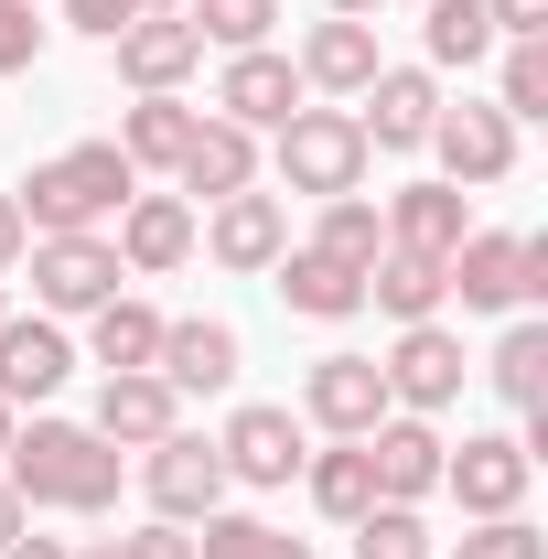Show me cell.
Segmentation results:
<instances>
[{
  "instance_id": "1",
  "label": "cell",
  "mask_w": 548,
  "mask_h": 559,
  "mask_svg": "<svg viewBox=\"0 0 548 559\" xmlns=\"http://www.w3.org/2000/svg\"><path fill=\"white\" fill-rule=\"evenodd\" d=\"M11 495H33V506H75V516H97V506L119 495V452H108L97 430H75V419H33V430L11 441Z\"/></svg>"
},
{
  "instance_id": "2",
  "label": "cell",
  "mask_w": 548,
  "mask_h": 559,
  "mask_svg": "<svg viewBox=\"0 0 548 559\" xmlns=\"http://www.w3.org/2000/svg\"><path fill=\"white\" fill-rule=\"evenodd\" d=\"M119 194H130V151H119V140H86L65 162H44L11 205H22V226H44V237H86Z\"/></svg>"
},
{
  "instance_id": "3",
  "label": "cell",
  "mask_w": 548,
  "mask_h": 559,
  "mask_svg": "<svg viewBox=\"0 0 548 559\" xmlns=\"http://www.w3.org/2000/svg\"><path fill=\"white\" fill-rule=\"evenodd\" d=\"M279 173H290V194H355L366 183V130H355V108H290L279 119Z\"/></svg>"
},
{
  "instance_id": "4",
  "label": "cell",
  "mask_w": 548,
  "mask_h": 559,
  "mask_svg": "<svg viewBox=\"0 0 548 559\" xmlns=\"http://www.w3.org/2000/svg\"><path fill=\"white\" fill-rule=\"evenodd\" d=\"M441 280H452L463 301H484V312H505V301L548 290V248L538 237H463V248L441 259Z\"/></svg>"
},
{
  "instance_id": "5",
  "label": "cell",
  "mask_w": 548,
  "mask_h": 559,
  "mask_svg": "<svg viewBox=\"0 0 548 559\" xmlns=\"http://www.w3.org/2000/svg\"><path fill=\"white\" fill-rule=\"evenodd\" d=\"M215 495H226V452L194 441V430H162L151 441V506L162 516H215Z\"/></svg>"
},
{
  "instance_id": "6",
  "label": "cell",
  "mask_w": 548,
  "mask_h": 559,
  "mask_svg": "<svg viewBox=\"0 0 548 559\" xmlns=\"http://www.w3.org/2000/svg\"><path fill=\"white\" fill-rule=\"evenodd\" d=\"M33 290H44L55 312H97V301H119V248H97V237H44V248H33Z\"/></svg>"
},
{
  "instance_id": "7",
  "label": "cell",
  "mask_w": 548,
  "mask_h": 559,
  "mask_svg": "<svg viewBox=\"0 0 548 559\" xmlns=\"http://www.w3.org/2000/svg\"><path fill=\"white\" fill-rule=\"evenodd\" d=\"M215 108H226L237 130H259V119L279 130V119L301 108V66H290V55H270V44H248V55L226 66V86H215Z\"/></svg>"
},
{
  "instance_id": "8",
  "label": "cell",
  "mask_w": 548,
  "mask_h": 559,
  "mask_svg": "<svg viewBox=\"0 0 548 559\" xmlns=\"http://www.w3.org/2000/svg\"><path fill=\"white\" fill-rule=\"evenodd\" d=\"M312 419L344 430V441H366V430L388 419V377H377V355H323V366H312Z\"/></svg>"
},
{
  "instance_id": "9",
  "label": "cell",
  "mask_w": 548,
  "mask_h": 559,
  "mask_svg": "<svg viewBox=\"0 0 548 559\" xmlns=\"http://www.w3.org/2000/svg\"><path fill=\"white\" fill-rule=\"evenodd\" d=\"M430 119H441V97H430V75H366V119H355V130H366V151H419V140H430Z\"/></svg>"
},
{
  "instance_id": "10",
  "label": "cell",
  "mask_w": 548,
  "mask_h": 559,
  "mask_svg": "<svg viewBox=\"0 0 548 559\" xmlns=\"http://www.w3.org/2000/svg\"><path fill=\"white\" fill-rule=\"evenodd\" d=\"M215 452H226V474H248V485H290V474H301V419L290 409H237Z\"/></svg>"
},
{
  "instance_id": "11",
  "label": "cell",
  "mask_w": 548,
  "mask_h": 559,
  "mask_svg": "<svg viewBox=\"0 0 548 559\" xmlns=\"http://www.w3.org/2000/svg\"><path fill=\"white\" fill-rule=\"evenodd\" d=\"M377 377H388V399H409V409H441V399L463 388V345H452L441 323H409V334H398V355H388Z\"/></svg>"
},
{
  "instance_id": "12",
  "label": "cell",
  "mask_w": 548,
  "mask_h": 559,
  "mask_svg": "<svg viewBox=\"0 0 548 559\" xmlns=\"http://www.w3.org/2000/svg\"><path fill=\"white\" fill-rule=\"evenodd\" d=\"M194 55H205L194 22H130V33H119V75H130L140 97H172V86L194 75Z\"/></svg>"
},
{
  "instance_id": "13",
  "label": "cell",
  "mask_w": 548,
  "mask_h": 559,
  "mask_svg": "<svg viewBox=\"0 0 548 559\" xmlns=\"http://www.w3.org/2000/svg\"><path fill=\"white\" fill-rule=\"evenodd\" d=\"M270 270H279V290H290V312H312V323L366 312V270H344V259H323V248H279Z\"/></svg>"
},
{
  "instance_id": "14",
  "label": "cell",
  "mask_w": 548,
  "mask_h": 559,
  "mask_svg": "<svg viewBox=\"0 0 548 559\" xmlns=\"http://www.w3.org/2000/svg\"><path fill=\"white\" fill-rule=\"evenodd\" d=\"M366 474H377V495H388V506H409V495L441 485V441H430L419 419H398V430L377 419V430H366Z\"/></svg>"
},
{
  "instance_id": "15",
  "label": "cell",
  "mask_w": 548,
  "mask_h": 559,
  "mask_svg": "<svg viewBox=\"0 0 548 559\" xmlns=\"http://www.w3.org/2000/svg\"><path fill=\"white\" fill-rule=\"evenodd\" d=\"M452 495L474 506V516H516V495H527V441H463V463H441Z\"/></svg>"
},
{
  "instance_id": "16",
  "label": "cell",
  "mask_w": 548,
  "mask_h": 559,
  "mask_svg": "<svg viewBox=\"0 0 548 559\" xmlns=\"http://www.w3.org/2000/svg\"><path fill=\"white\" fill-rule=\"evenodd\" d=\"M430 140H441L452 183H495V173L516 162V130H505V108H452V119H430Z\"/></svg>"
},
{
  "instance_id": "17",
  "label": "cell",
  "mask_w": 548,
  "mask_h": 559,
  "mask_svg": "<svg viewBox=\"0 0 548 559\" xmlns=\"http://www.w3.org/2000/svg\"><path fill=\"white\" fill-rule=\"evenodd\" d=\"M172 173H183L194 194H215V205H226V194H248L259 151H248V130H237V119H194V140H183V162H172Z\"/></svg>"
},
{
  "instance_id": "18",
  "label": "cell",
  "mask_w": 548,
  "mask_h": 559,
  "mask_svg": "<svg viewBox=\"0 0 548 559\" xmlns=\"http://www.w3.org/2000/svg\"><path fill=\"white\" fill-rule=\"evenodd\" d=\"M151 377H162V388H226V377H237V334H226V323H162Z\"/></svg>"
},
{
  "instance_id": "19",
  "label": "cell",
  "mask_w": 548,
  "mask_h": 559,
  "mask_svg": "<svg viewBox=\"0 0 548 559\" xmlns=\"http://www.w3.org/2000/svg\"><path fill=\"white\" fill-rule=\"evenodd\" d=\"M65 334L55 323H0V399H55L65 388Z\"/></svg>"
},
{
  "instance_id": "20",
  "label": "cell",
  "mask_w": 548,
  "mask_h": 559,
  "mask_svg": "<svg viewBox=\"0 0 548 559\" xmlns=\"http://www.w3.org/2000/svg\"><path fill=\"white\" fill-rule=\"evenodd\" d=\"M279 248H290L279 194H226V205H215V259H226V270H270Z\"/></svg>"
},
{
  "instance_id": "21",
  "label": "cell",
  "mask_w": 548,
  "mask_h": 559,
  "mask_svg": "<svg viewBox=\"0 0 548 559\" xmlns=\"http://www.w3.org/2000/svg\"><path fill=\"white\" fill-rule=\"evenodd\" d=\"M388 226H398V248H419V259H452L474 226H463V183H409L398 205H388Z\"/></svg>"
},
{
  "instance_id": "22",
  "label": "cell",
  "mask_w": 548,
  "mask_h": 559,
  "mask_svg": "<svg viewBox=\"0 0 548 559\" xmlns=\"http://www.w3.org/2000/svg\"><path fill=\"white\" fill-rule=\"evenodd\" d=\"M441 290H452V280H441V259H419V248H377V259H366V301H388L398 323H430Z\"/></svg>"
},
{
  "instance_id": "23",
  "label": "cell",
  "mask_w": 548,
  "mask_h": 559,
  "mask_svg": "<svg viewBox=\"0 0 548 559\" xmlns=\"http://www.w3.org/2000/svg\"><path fill=\"white\" fill-rule=\"evenodd\" d=\"M172 430V388L130 366V377H108V399H97V441H162Z\"/></svg>"
},
{
  "instance_id": "24",
  "label": "cell",
  "mask_w": 548,
  "mask_h": 559,
  "mask_svg": "<svg viewBox=\"0 0 548 559\" xmlns=\"http://www.w3.org/2000/svg\"><path fill=\"white\" fill-rule=\"evenodd\" d=\"M119 248H130V270H172V259L194 248V215L172 205V194H151V205H130V226H119Z\"/></svg>"
},
{
  "instance_id": "25",
  "label": "cell",
  "mask_w": 548,
  "mask_h": 559,
  "mask_svg": "<svg viewBox=\"0 0 548 559\" xmlns=\"http://www.w3.org/2000/svg\"><path fill=\"white\" fill-rule=\"evenodd\" d=\"M301 75H312V86H355V97H366V75H377V33H366V22H323V33H312V55H301Z\"/></svg>"
},
{
  "instance_id": "26",
  "label": "cell",
  "mask_w": 548,
  "mask_h": 559,
  "mask_svg": "<svg viewBox=\"0 0 548 559\" xmlns=\"http://www.w3.org/2000/svg\"><path fill=\"white\" fill-rule=\"evenodd\" d=\"M162 355V312H140V301H97V366L108 377H130Z\"/></svg>"
},
{
  "instance_id": "27",
  "label": "cell",
  "mask_w": 548,
  "mask_h": 559,
  "mask_svg": "<svg viewBox=\"0 0 548 559\" xmlns=\"http://www.w3.org/2000/svg\"><path fill=\"white\" fill-rule=\"evenodd\" d=\"M312 506H323V516H366V506H377L366 441H344V452H323V463H312Z\"/></svg>"
},
{
  "instance_id": "28",
  "label": "cell",
  "mask_w": 548,
  "mask_h": 559,
  "mask_svg": "<svg viewBox=\"0 0 548 559\" xmlns=\"http://www.w3.org/2000/svg\"><path fill=\"white\" fill-rule=\"evenodd\" d=\"M183 140H194V119H183L172 97H140L130 130H119V151H130V162H183Z\"/></svg>"
},
{
  "instance_id": "29",
  "label": "cell",
  "mask_w": 548,
  "mask_h": 559,
  "mask_svg": "<svg viewBox=\"0 0 548 559\" xmlns=\"http://www.w3.org/2000/svg\"><path fill=\"white\" fill-rule=\"evenodd\" d=\"M194 559H312V549L279 538V527H259V516H205V549Z\"/></svg>"
},
{
  "instance_id": "30",
  "label": "cell",
  "mask_w": 548,
  "mask_h": 559,
  "mask_svg": "<svg viewBox=\"0 0 548 559\" xmlns=\"http://www.w3.org/2000/svg\"><path fill=\"white\" fill-rule=\"evenodd\" d=\"M312 248H323V259H344V270H366V259H377V205H366V194H334Z\"/></svg>"
},
{
  "instance_id": "31",
  "label": "cell",
  "mask_w": 548,
  "mask_h": 559,
  "mask_svg": "<svg viewBox=\"0 0 548 559\" xmlns=\"http://www.w3.org/2000/svg\"><path fill=\"white\" fill-rule=\"evenodd\" d=\"M355 559H430V527L409 506H366L355 516Z\"/></svg>"
},
{
  "instance_id": "32",
  "label": "cell",
  "mask_w": 548,
  "mask_h": 559,
  "mask_svg": "<svg viewBox=\"0 0 548 559\" xmlns=\"http://www.w3.org/2000/svg\"><path fill=\"white\" fill-rule=\"evenodd\" d=\"M484 44H495L484 0H430V55H441V66H474Z\"/></svg>"
},
{
  "instance_id": "33",
  "label": "cell",
  "mask_w": 548,
  "mask_h": 559,
  "mask_svg": "<svg viewBox=\"0 0 548 559\" xmlns=\"http://www.w3.org/2000/svg\"><path fill=\"white\" fill-rule=\"evenodd\" d=\"M270 22H279V0H194V33H215V44H270Z\"/></svg>"
},
{
  "instance_id": "34",
  "label": "cell",
  "mask_w": 548,
  "mask_h": 559,
  "mask_svg": "<svg viewBox=\"0 0 548 559\" xmlns=\"http://www.w3.org/2000/svg\"><path fill=\"white\" fill-rule=\"evenodd\" d=\"M538 366H548V334H538V323H516V334L495 345V388H505L516 409H538Z\"/></svg>"
},
{
  "instance_id": "35",
  "label": "cell",
  "mask_w": 548,
  "mask_h": 559,
  "mask_svg": "<svg viewBox=\"0 0 548 559\" xmlns=\"http://www.w3.org/2000/svg\"><path fill=\"white\" fill-rule=\"evenodd\" d=\"M505 119H548V55L538 44L505 55Z\"/></svg>"
},
{
  "instance_id": "36",
  "label": "cell",
  "mask_w": 548,
  "mask_h": 559,
  "mask_svg": "<svg viewBox=\"0 0 548 559\" xmlns=\"http://www.w3.org/2000/svg\"><path fill=\"white\" fill-rule=\"evenodd\" d=\"M463 559H538V527H516V516H484V538H463Z\"/></svg>"
},
{
  "instance_id": "37",
  "label": "cell",
  "mask_w": 548,
  "mask_h": 559,
  "mask_svg": "<svg viewBox=\"0 0 548 559\" xmlns=\"http://www.w3.org/2000/svg\"><path fill=\"white\" fill-rule=\"evenodd\" d=\"M33 44H44L33 0H0V75H11V66H33Z\"/></svg>"
},
{
  "instance_id": "38",
  "label": "cell",
  "mask_w": 548,
  "mask_h": 559,
  "mask_svg": "<svg viewBox=\"0 0 548 559\" xmlns=\"http://www.w3.org/2000/svg\"><path fill=\"white\" fill-rule=\"evenodd\" d=\"M65 22H75V33H108V44H119V33L140 22V0H65Z\"/></svg>"
},
{
  "instance_id": "39",
  "label": "cell",
  "mask_w": 548,
  "mask_h": 559,
  "mask_svg": "<svg viewBox=\"0 0 548 559\" xmlns=\"http://www.w3.org/2000/svg\"><path fill=\"white\" fill-rule=\"evenodd\" d=\"M484 22L516 33V44H538V33H548V0H484Z\"/></svg>"
},
{
  "instance_id": "40",
  "label": "cell",
  "mask_w": 548,
  "mask_h": 559,
  "mask_svg": "<svg viewBox=\"0 0 548 559\" xmlns=\"http://www.w3.org/2000/svg\"><path fill=\"white\" fill-rule=\"evenodd\" d=\"M119 559H194V538H183V527H140Z\"/></svg>"
},
{
  "instance_id": "41",
  "label": "cell",
  "mask_w": 548,
  "mask_h": 559,
  "mask_svg": "<svg viewBox=\"0 0 548 559\" xmlns=\"http://www.w3.org/2000/svg\"><path fill=\"white\" fill-rule=\"evenodd\" d=\"M22 237H33V226H22V205H11V194H0V270L22 259Z\"/></svg>"
},
{
  "instance_id": "42",
  "label": "cell",
  "mask_w": 548,
  "mask_h": 559,
  "mask_svg": "<svg viewBox=\"0 0 548 559\" xmlns=\"http://www.w3.org/2000/svg\"><path fill=\"white\" fill-rule=\"evenodd\" d=\"M11 538H22V495L0 485V549H11Z\"/></svg>"
},
{
  "instance_id": "43",
  "label": "cell",
  "mask_w": 548,
  "mask_h": 559,
  "mask_svg": "<svg viewBox=\"0 0 548 559\" xmlns=\"http://www.w3.org/2000/svg\"><path fill=\"white\" fill-rule=\"evenodd\" d=\"M0 559H65V549H55V538H11Z\"/></svg>"
},
{
  "instance_id": "44",
  "label": "cell",
  "mask_w": 548,
  "mask_h": 559,
  "mask_svg": "<svg viewBox=\"0 0 548 559\" xmlns=\"http://www.w3.org/2000/svg\"><path fill=\"white\" fill-rule=\"evenodd\" d=\"M366 11H377V0H334V22H366Z\"/></svg>"
},
{
  "instance_id": "45",
  "label": "cell",
  "mask_w": 548,
  "mask_h": 559,
  "mask_svg": "<svg viewBox=\"0 0 548 559\" xmlns=\"http://www.w3.org/2000/svg\"><path fill=\"white\" fill-rule=\"evenodd\" d=\"M0 452H11V399H0Z\"/></svg>"
},
{
  "instance_id": "46",
  "label": "cell",
  "mask_w": 548,
  "mask_h": 559,
  "mask_svg": "<svg viewBox=\"0 0 548 559\" xmlns=\"http://www.w3.org/2000/svg\"><path fill=\"white\" fill-rule=\"evenodd\" d=\"M86 559H119V538H108V549H86Z\"/></svg>"
},
{
  "instance_id": "47",
  "label": "cell",
  "mask_w": 548,
  "mask_h": 559,
  "mask_svg": "<svg viewBox=\"0 0 548 559\" xmlns=\"http://www.w3.org/2000/svg\"><path fill=\"white\" fill-rule=\"evenodd\" d=\"M0 323H11V301H0Z\"/></svg>"
},
{
  "instance_id": "48",
  "label": "cell",
  "mask_w": 548,
  "mask_h": 559,
  "mask_svg": "<svg viewBox=\"0 0 548 559\" xmlns=\"http://www.w3.org/2000/svg\"><path fill=\"white\" fill-rule=\"evenodd\" d=\"M140 11H162V0H140Z\"/></svg>"
}]
</instances>
